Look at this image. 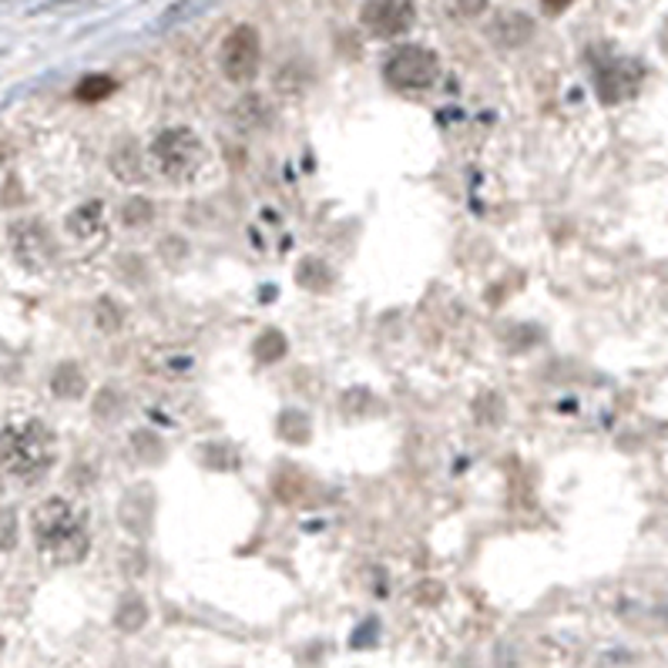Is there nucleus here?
<instances>
[{
  "label": "nucleus",
  "mask_w": 668,
  "mask_h": 668,
  "mask_svg": "<svg viewBox=\"0 0 668 668\" xmlns=\"http://www.w3.org/2000/svg\"><path fill=\"white\" fill-rule=\"evenodd\" d=\"M30 528L37 537V547L54 565H77L88 555V524L77 507H71L64 497H48L37 504L30 515Z\"/></svg>",
  "instance_id": "nucleus-1"
},
{
  "label": "nucleus",
  "mask_w": 668,
  "mask_h": 668,
  "mask_svg": "<svg viewBox=\"0 0 668 668\" xmlns=\"http://www.w3.org/2000/svg\"><path fill=\"white\" fill-rule=\"evenodd\" d=\"M54 460V434L41 420H14L0 430V470L17 481H37Z\"/></svg>",
  "instance_id": "nucleus-2"
},
{
  "label": "nucleus",
  "mask_w": 668,
  "mask_h": 668,
  "mask_svg": "<svg viewBox=\"0 0 668 668\" xmlns=\"http://www.w3.org/2000/svg\"><path fill=\"white\" fill-rule=\"evenodd\" d=\"M151 165L169 182H188L206 165V141L191 128H165L148 148Z\"/></svg>",
  "instance_id": "nucleus-3"
},
{
  "label": "nucleus",
  "mask_w": 668,
  "mask_h": 668,
  "mask_svg": "<svg viewBox=\"0 0 668 668\" xmlns=\"http://www.w3.org/2000/svg\"><path fill=\"white\" fill-rule=\"evenodd\" d=\"M437 74H441V58L420 45L397 48L389 54V61L383 64L386 85L397 88V91H423L437 82Z\"/></svg>",
  "instance_id": "nucleus-4"
},
{
  "label": "nucleus",
  "mask_w": 668,
  "mask_h": 668,
  "mask_svg": "<svg viewBox=\"0 0 668 668\" xmlns=\"http://www.w3.org/2000/svg\"><path fill=\"white\" fill-rule=\"evenodd\" d=\"M259 61H262V45H259L256 27L243 24L222 41L219 64H222V74L228 77V82H235V85L252 82V77L259 74Z\"/></svg>",
  "instance_id": "nucleus-5"
},
{
  "label": "nucleus",
  "mask_w": 668,
  "mask_h": 668,
  "mask_svg": "<svg viewBox=\"0 0 668 668\" xmlns=\"http://www.w3.org/2000/svg\"><path fill=\"white\" fill-rule=\"evenodd\" d=\"M363 24L376 37H397L413 24V4L410 0H367Z\"/></svg>",
  "instance_id": "nucleus-6"
},
{
  "label": "nucleus",
  "mask_w": 668,
  "mask_h": 668,
  "mask_svg": "<svg viewBox=\"0 0 668 668\" xmlns=\"http://www.w3.org/2000/svg\"><path fill=\"white\" fill-rule=\"evenodd\" d=\"M598 85V95L605 104H615V101H624L632 98L642 85V67L635 61H611L598 71L595 77Z\"/></svg>",
  "instance_id": "nucleus-7"
},
{
  "label": "nucleus",
  "mask_w": 668,
  "mask_h": 668,
  "mask_svg": "<svg viewBox=\"0 0 668 668\" xmlns=\"http://www.w3.org/2000/svg\"><path fill=\"white\" fill-rule=\"evenodd\" d=\"M101 202H88V206H82L77 212H71V219H67V232L71 235H77V239H88V235H95L98 228H101Z\"/></svg>",
  "instance_id": "nucleus-8"
},
{
  "label": "nucleus",
  "mask_w": 668,
  "mask_h": 668,
  "mask_svg": "<svg viewBox=\"0 0 668 668\" xmlns=\"http://www.w3.org/2000/svg\"><path fill=\"white\" fill-rule=\"evenodd\" d=\"M114 77H108V74H88V77H82V85L74 88V98L77 101H85V104H95V101H104V98H111L114 95Z\"/></svg>",
  "instance_id": "nucleus-9"
},
{
  "label": "nucleus",
  "mask_w": 668,
  "mask_h": 668,
  "mask_svg": "<svg viewBox=\"0 0 668 668\" xmlns=\"http://www.w3.org/2000/svg\"><path fill=\"white\" fill-rule=\"evenodd\" d=\"M111 169L122 175L125 182H138L141 178V159L135 151H114L111 154Z\"/></svg>",
  "instance_id": "nucleus-10"
},
{
  "label": "nucleus",
  "mask_w": 668,
  "mask_h": 668,
  "mask_svg": "<svg viewBox=\"0 0 668 668\" xmlns=\"http://www.w3.org/2000/svg\"><path fill=\"white\" fill-rule=\"evenodd\" d=\"M283 352H286V343H283L280 333H265V336L256 343V357H259V363H272L276 357H283Z\"/></svg>",
  "instance_id": "nucleus-11"
},
{
  "label": "nucleus",
  "mask_w": 668,
  "mask_h": 668,
  "mask_svg": "<svg viewBox=\"0 0 668 668\" xmlns=\"http://www.w3.org/2000/svg\"><path fill=\"white\" fill-rule=\"evenodd\" d=\"M54 389L64 393V397H77L85 389V376L77 373L74 367H61V373L54 376Z\"/></svg>",
  "instance_id": "nucleus-12"
},
{
  "label": "nucleus",
  "mask_w": 668,
  "mask_h": 668,
  "mask_svg": "<svg viewBox=\"0 0 668 668\" xmlns=\"http://www.w3.org/2000/svg\"><path fill=\"white\" fill-rule=\"evenodd\" d=\"M14 544H17V518L14 510L0 507V552H8Z\"/></svg>",
  "instance_id": "nucleus-13"
},
{
  "label": "nucleus",
  "mask_w": 668,
  "mask_h": 668,
  "mask_svg": "<svg viewBox=\"0 0 668 668\" xmlns=\"http://www.w3.org/2000/svg\"><path fill=\"white\" fill-rule=\"evenodd\" d=\"M317 269H320V262H306V265H299V283H309L312 289H323L326 283H330V272H320L317 276Z\"/></svg>",
  "instance_id": "nucleus-14"
},
{
  "label": "nucleus",
  "mask_w": 668,
  "mask_h": 668,
  "mask_svg": "<svg viewBox=\"0 0 668 668\" xmlns=\"http://www.w3.org/2000/svg\"><path fill=\"white\" fill-rule=\"evenodd\" d=\"M547 14H561L565 8H571V0H541Z\"/></svg>",
  "instance_id": "nucleus-15"
},
{
  "label": "nucleus",
  "mask_w": 668,
  "mask_h": 668,
  "mask_svg": "<svg viewBox=\"0 0 668 668\" xmlns=\"http://www.w3.org/2000/svg\"><path fill=\"white\" fill-rule=\"evenodd\" d=\"M0 652H4V635H0Z\"/></svg>",
  "instance_id": "nucleus-16"
}]
</instances>
